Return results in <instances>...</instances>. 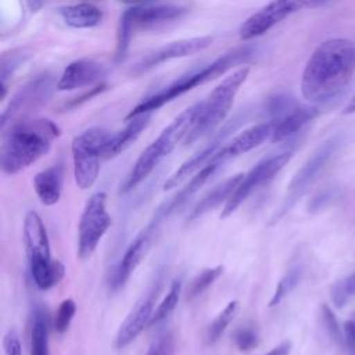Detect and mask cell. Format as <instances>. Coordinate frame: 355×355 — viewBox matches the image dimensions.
Instances as JSON below:
<instances>
[{
    "instance_id": "obj_1",
    "label": "cell",
    "mask_w": 355,
    "mask_h": 355,
    "mask_svg": "<svg viewBox=\"0 0 355 355\" xmlns=\"http://www.w3.org/2000/svg\"><path fill=\"white\" fill-rule=\"evenodd\" d=\"M355 72V43L330 39L320 43L308 58L301 76V94L313 104L340 94Z\"/></svg>"
},
{
    "instance_id": "obj_2",
    "label": "cell",
    "mask_w": 355,
    "mask_h": 355,
    "mask_svg": "<svg viewBox=\"0 0 355 355\" xmlns=\"http://www.w3.org/2000/svg\"><path fill=\"white\" fill-rule=\"evenodd\" d=\"M60 128L47 118H24L3 133L0 166L6 175H15L46 155L60 136Z\"/></svg>"
},
{
    "instance_id": "obj_3",
    "label": "cell",
    "mask_w": 355,
    "mask_h": 355,
    "mask_svg": "<svg viewBox=\"0 0 355 355\" xmlns=\"http://www.w3.org/2000/svg\"><path fill=\"white\" fill-rule=\"evenodd\" d=\"M252 54H254V49L245 44L219 55L211 64L179 76L178 79L164 86L154 94L143 98L137 105H135V108H132L126 119L140 114H151L153 111L161 108L162 105L172 101L173 98L190 92L191 89L214 80L215 78L226 73L229 69H232L236 65H241L247 62L252 57Z\"/></svg>"
},
{
    "instance_id": "obj_4",
    "label": "cell",
    "mask_w": 355,
    "mask_h": 355,
    "mask_svg": "<svg viewBox=\"0 0 355 355\" xmlns=\"http://www.w3.org/2000/svg\"><path fill=\"white\" fill-rule=\"evenodd\" d=\"M22 237L29 272L36 287L49 290L57 286L65 275V266L62 262L51 259L47 230L36 211L26 212Z\"/></svg>"
},
{
    "instance_id": "obj_5",
    "label": "cell",
    "mask_w": 355,
    "mask_h": 355,
    "mask_svg": "<svg viewBox=\"0 0 355 355\" xmlns=\"http://www.w3.org/2000/svg\"><path fill=\"white\" fill-rule=\"evenodd\" d=\"M200 111V103L180 112L161 133L159 136L146 147L133 165L129 176L121 186V193H128L140 184L158 165V162L166 157L180 140H184L193 128Z\"/></svg>"
},
{
    "instance_id": "obj_6",
    "label": "cell",
    "mask_w": 355,
    "mask_h": 355,
    "mask_svg": "<svg viewBox=\"0 0 355 355\" xmlns=\"http://www.w3.org/2000/svg\"><path fill=\"white\" fill-rule=\"evenodd\" d=\"M250 73L248 67H241L233 71L230 75L222 79V82L208 94V97L200 101V111L197 119L190 129L189 135L183 140V143L191 144L205 136L207 133L212 132L216 126H219L234 103V98L245 82Z\"/></svg>"
},
{
    "instance_id": "obj_7",
    "label": "cell",
    "mask_w": 355,
    "mask_h": 355,
    "mask_svg": "<svg viewBox=\"0 0 355 355\" xmlns=\"http://www.w3.org/2000/svg\"><path fill=\"white\" fill-rule=\"evenodd\" d=\"M187 8L179 4H141L125 10L119 18L116 29V61L125 60L130 42L137 32L155 29L169 22L180 19Z\"/></svg>"
},
{
    "instance_id": "obj_8",
    "label": "cell",
    "mask_w": 355,
    "mask_h": 355,
    "mask_svg": "<svg viewBox=\"0 0 355 355\" xmlns=\"http://www.w3.org/2000/svg\"><path fill=\"white\" fill-rule=\"evenodd\" d=\"M341 144H343V136L334 135L327 140H324L312 153V155L304 162V165L297 171V173L290 180L286 198L283 200L280 208L272 216L269 225L277 223L298 202V200L309 190V187L322 175L324 168L329 165V162L333 159L336 153L340 150Z\"/></svg>"
},
{
    "instance_id": "obj_9",
    "label": "cell",
    "mask_w": 355,
    "mask_h": 355,
    "mask_svg": "<svg viewBox=\"0 0 355 355\" xmlns=\"http://www.w3.org/2000/svg\"><path fill=\"white\" fill-rule=\"evenodd\" d=\"M111 139V133L101 128H89L73 137L71 144L73 176L76 184L90 189L100 172V159H104V150Z\"/></svg>"
},
{
    "instance_id": "obj_10",
    "label": "cell",
    "mask_w": 355,
    "mask_h": 355,
    "mask_svg": "<svg viewBox=\"0 0 355 355\" xmlns=\"http://www.w3.org/2000/svg\"><path fill=\"white\" fill-rule=\"evenodd\" d=\"M55 89L57 80H54V76L49 72L40 73L21 86L1 114V130H4L7 125L28 118L31 112L43 107Z\"/></svg>"
},
{
    "instance_id": "obj_11",
    "label": "cell",
    "mask_w": 355,
    "mask_h": 355,
    "mask_svg": "<svg viewBox=\"0 0 355 355\" xmlns=\"http://www.w3.org/2000/svg\"><path fill=\"white\" fill-rule=\"evenodd\" d=\"M329 0H270L252 15H250L240 26L241 40H252L265 35L288 15L326 4Z\"/></svg>"
},
{
    "instance_id": "obj_12",
    "label": "cell",
    "mask_w": 355,
    "mask_h": 355,
    "mask_svg": "<svg viewBox=\"0 0 355 355\" xmlns=\"http://www.w3.org/2000/svg\"><path fill=\"white\" fill-rule=\"evenodd\" d=\"M110 226L111 216L105 205V193H94L86 201L78 225V255L82 261L93 255Z\"/></svg>"
},
{
    "instance_id": "obj_13",
    "label": "cell",
    "mask_w": 355,
    "mask_h": 355,
    "mask_svg": "<svg viewBox=\"0 0 355 355\" xmlns=\"http://www.w3.org/2000/svg\"><path fill=\"white\" fill-rule=\"evenodd\" d=\"M293 157V150L280 151L277 154L269 155L263 159H261L255 166L250 169L247 175H244L243 180L226 202V205L222 209L220 218H227L233 212L237 211V208L241 205V202L257 189L268 183L270 179H273L279 171L290 161Z\"/></svg>"
},
{
    "instance_id": "obj_14",
    "label": "cell",
    "mask_w": 355,
    "mask_h": 355,
    "mask_svg": "<svg viewBox=\"0 0 355 355\" xmlns=\"http://www.w3.org/2000/svg\"><path fill=\"white\" fill-rule=\"evenodd\" d=\"M212 43L211 36H196V37H189V39H182L176 42H171L168 44H164L154 51L146 54L140 61L135 64L132 68V73L139 76L143 75L155 67L176 60V58H183L189 55H194L197 53H201L202 50L208 49Z\"/></svg>"
},
{
    "instance_id": "obj_15",
    "label": "cell",
    "mask_w": 355,
    "mask_h": 355,
    "mask_svg": "<svg viewBox=\"0 0 355 355\" xmlns=\"http://www.w3.org/2000/svg\"><path fill=\"white\" fill-rule=\"evenodd\" d=\"M158 291L159 286L155 287L154 284L129 311L115 336V347L118 349L128 347L147 326H150Z\"/></svg>"
},
{
    "instance_id": "obj_16",
    "label": "cell",
    "mask_w": 355,
    "mask_h": 355,
    "mask_svg": "<svg viewBox=\"0 0 355 355\" xmlns=\"http://www.w3.org/2000/svg\"><path fill=\"white\" fill-rule=\"evenodd\" d=\"M107 68L92 58H79L65 67L57 79V90H75L89 86H97L104 82Z\"/></svg>"
},
{
    "instance_id": "obj_17",
    "label": "cell",
    "mask_w": 355,
    "mask_h": 355,
    "mask_svg": "<svg viewBox=\"0 0 355 355\" xmlns=\"http://www.w3.org/2000/svg\"><path fill=\"white\" fill-rule=\"evenodd\" d=\"M155 232L157 230L151 225H147L132 240V243L126 248L122 259L119 261V263L114 268V270L110 275V287L112 290H119L121 287L125 286V283L130 277L132 272L139 266L143 257L146 255V252L154 239Z\"/></svg>"
},
{
    "instance_id": "obj_18",
    "label": "cell",
    "mask_w": 355,
    "mask_h": 355,
    "mask_svg": "<svg viewBox=\"0 0 355 355\" xmlns=\"http://www.w3.org/2000/svg\"><path fill=\"white\" fill-rule=\"evenodd\" d=\"M234 129L233 123H229L227 126H225L207 146H204L200 151H197L196 154H193L190 158H187L164 183V190H172L175 187H178L182 182H184L191 173L198 172L200 169H202L204 166H207L214 157L216 155V153L220 150V147L223 146L226 137L229 136V133Z\"/></svg>"
},
{
    "instance_id": "obj_19",
    "label": "cell",
    "mask_w": 355,
    "mask_h": 355,
    "mask_svg": "<svg viewBox=\"0 0 355 355\" xmlns=\"http://www.w3.org/2000/svg\"><path fill=\"white\" fill-rule=\"evenodd\" d=\"M272 133H273V122L272 121L257 123V125L243 130L241 133H239L229 143L223 144L211 162L223 164L225 161H229V159L236 158L244 153H248L252 148L265 143L268 139H270Z\"/></svg>"
},
{
    "instance_id": "obj_20",
    "label": "cell",
    "mask_w": 355,
    "mask_h": 355,
    "mask_svg": "<svg viewBox=\"0 0 355 355\" xmlns=\"http://www.w3.org/2000/svg\"><path fill=\"white\" fill-rule=\"evenodd\" d=\"M62 175L64 171L61 164L51 165L35 175L33 189L42 204L54 205L60 201L62 191Z\"/></svg>"
},
{
    "instance_id": "obj_21",
    "label": "cell",
    "mask_w": 355,
    "mask_h": 355,
    "mask_svg": "<svg viewBox=\"0 0 355 355\" xmlns=\"http://www.w3.org/2000/svg\"><path fill=\"white\" fill-rule=\"evenodd\" d=\"M319 114L316 107L298 105L277 122H273V133L270 140L280 143L297 135L305 125H308Z\"/></svg>"
},
{
    "instance_id": "obj_22",
    "label": "cell",
    "mask_w": 355,
    "mask_h": 355,
    "mask_svg": "<svg viewBox=\"0 0 355 355\" xmlns=\"http://www.w3.org/2000/svg\"><path fill=\"white\" fill-rule=\"evenodd\" d=\"M151 114H140L132 116L128 121V125L115 135H111V139L104 150V159H110L125 151L136 139L141 135V132L150 123Z\"/></svg>"
},
{
    "instance_id": "obj_23",
    "label": "cell",
    "mask_w": 355,
    "mask_h": 355,
    "mask_svg": "<svg viewBox=\"0 0 355 355\" xmlns=\"http://www.w3.org/2000/svg\"><path fill=\"white\" fill-rule=\"evenodd\" d=\"M58 14L65 25L75 29L94 28L103 21V11L90 3L62 6L58 8Z\"/></svg>"
},
{
    "instance_id": "obj_24",
    "label": "cell",
    "mask_w": 355,
    "mask_h": 355,
    "mask_svg": "<svg viewBox=\"0 0 355 355\" xmlns=\"http://www.w3.org/2000/svg\"><path fill=\"white\" fill-rule=\"evenodd\" d=\"M244 173H237L229 179H226L225 182H222L220 184H218L216 187H214L209 193H207L191 209L190 216H189V222L198 219L200 216H202L204 214H207L208 211L216 208L219 204H222L223 201H229V198L232 197V194L234 193V190L237 189V186L240 184V182L243 180Z\"/></svg>"
},
{
    "instance_id": "obj_25",
    "label": "cell",
    "mask_w": 355,
    "mask_h": 355,
    "mask_svg": "<svg viewBox=\"0 0 355 355\" xmlns=\"http://www.w3.org/2000/svg\"><path fill=\"white\" fill-rule=\"evenodd\" d=\"M31 355H49V316L43 306H35L29 333Z\"/></svg>"
},
{
    "instance_id": "obj_26",
    "label": "cell",
    "mask_w": 355,
    "mask_h": 355,
    "mask_svg": "<svg viewBox=\"0 0 355 355\" xmlns=\"http://www.w3.org/2000/svg\"><path fill=\"white\" fill-rule=\"evenodd\" d=\"M29 58V53L25 49H14L1 55L0 61V83L1 97L7 93V82L15 73V71Z\"/></svg>"
},
{
    "instance_id": "obj_27",
    "label": "cell",
    "mask_w": 355,
    "mask_h": 355,
    "mask_svg": "<svg viewBox=\"0 0 355 355\" xmlns=\"http://www.w3.org/2000/svg\"><path fill=\"white\" fill-rule=\"evenodd\" d=\"M239 308H240L239 301L233 300L218 313V316L212 320V323L207 329L205 338H207L208 344H214L220 338V336L223 334L226 327L236 318V315L239 312Z\"/></svg>"
},
{
    "instance_id": "obj_28",
    "label": "cell",
    "mask_w": 355,
    "mask_h": 355,
    "mask_svg": "<svg viewBox=\"0 0 355 355\" xmlns=\"http://www.w3.org/2000/svg\"><path fill=\"white\" fill-rule=\"evenodd\" d=\"M180 293H182V282L180 280H173L168 293L165 294L164 300L159 302V305L155 308L151 320H150V326L158 324L162 320H165L176 308L179 298H180Z\"/></svg>"
},
{
    "instance_id": "obj_29",
    "label": "cell",
    "mask_w": 355,
    "mask_h": 355,
    "mask_svg": "<svg viewBox=\"0 0 355 355\" xmlns=\"http://www.w3.org/2000/svg\"><path fill=\"white\" fill-rule=\"evenodd\" d=\"M223 273V266L218 265L214 268H208L201 270L190 283L186 293V300L193 301L198 295H201L220 275Z\"/></svg>"
},
{
    "instance_id": "obj_30",
    "label": "cell",
    "mask_w": 355,
    "mask_h": 355,
    "mask_svg": "<svg viewBox=\"0 0 355 355\" xmlns=\"http://www.w3.org/2000/svg\"><path fill=\"white\" fill-rule=\"evenodd\" d=\"M302 276V268L301 266H293L290 268L286 275L277 282L275 293L269 301V306L279 305L300 283Z\"/></svg>"
},
{
    "instance_id": "obj_31",
    "label": "cell",
    "mask_w": 355,
    "mask_h": 355,
    "mask_svg": "<svg viewBox=\"0 0 355 355\" xmlns=\"http://www.w3.org/2000/svg\"><path fill=\"white\" fill-rule=\"evenodd\" d=\"M298 105L300 104L297 103V100L287 93L273 94L266 100V112L270 116L269 121L277 122Z\"/></svg>"
},
{
    "instance_id": "obj_32",
    "label": "cell",
    "mask_w": 355,
    "mask_h": 355,
    "mask_svg": "<svg viewBox=\"0 0 355 355\" xmlns=\"http://www.w3.org/2000/svg\"><path fill=\"white\" fill-rule=\"evenodd\" d=\"M330 297L337 308H343L355 297V272L336 282L330 288Z\"/></svg>"
},
{
    "instance_id": "obj_33",
    "label": "cell",
    "mask_w": 355,
    "mask_h": 355,
    "mask_svg": "<svg viewBox=\"0 0 355 355\" xmlns=\"http://www.w3.org/2000/svg\"><path fill=\"white\" fill-rule=\"evenodd\" d=\"M320 316H322V323L323 327L330 337V340L340 348H344V331H341L338 320L334 315V312L330 309L329 305L322 304L320 306Z\"/></svg>"
},
{
    "instance_id": "obj_34",
    "label": "cell",
    "mask_w": 355,
    "mask_h": 355,
    "mask_svg": "<svg viewBox=\"0 0 355 355\" xmlns=\"http://www.w3.org/2000/svg\"><path fill=\"white\" fill-rule=\"evenodd\" d=\"M75 312H76V304L73 300L71 298H67L64 300L60 305H58V309L54 315V320H53V326H54V330L57 333H64L68 330L73 316H75Z\"/></svg>"
},
{
    "instance_id": "obj_35",
    "label": "cell",
    "mask_w": 355,
    "mask_h": 355,
    "mask_svg": "<svg viewBox=\"0 0 355 355\" xmlns=\"http://www.w3.org/2000/svg\"><path fill=\"white\" fill-rule=\"evenodd\" d=\"M233 338H234L236 347L240 351H251L259 343V333H258V329L255 326L248 324V326L239 327L234 331Z\"/></svg>"
},
{
    "instance_id": "obj_36",
    "label": "cell",
    "mask_w": 355,
    "mask_h": 355,
    "mask_svg": "<svg viewBox=\"0 0 355 355\" xmlns=\"http://www.w3.org/2000/svg\"><path fill=\"white\" fill-rule=\"evenodd\" d=\"M338 189L336 186H329L319 190L308 202V212L309 214H319L320 211L326 209L337 197Z\"/></svg>"
},
{
    "instance_id": "obj_37",
    "label": "cell",
    "mask_w": 355,
    "mask_h": 355,
    "mask_svg": "<svg viewBox=\"0 0 355 355\" xmlns=\"http://www.w3.org/2000/svg\"><path fill=\"white\" fill-rule=\"evenodd\" d=\"M175 337L172 333H165L157 337L148 347L146 355H173Z\"/></svg>"
},
{
    "instance_id": "obj_38",
    "label": "cell",
    "mask_w": 355,
    "mask_h": 355,
    "mask_svg": "<svg viewBox=\"0 0 355 355\" xmlns=\"http://www.w3.org/2000/svg\"><path fill=\"white\" fill-rule=\"evenodd\" d=\"M3 355H21L19 336L14 329H10L3 338Z\"/></svg>"
},
{
    "instance_id": "obj_39",
    "label": "cell",
    "mask_w": 355,
    "mask_h": 355,
    "mask_svg": "<svg viewBox=\"0 0 355 355\" xmlns=\"http://www.w3.org/2000/svg\"><path fill=\"white\" fill-rule=\"evenodd\" d=\"M344 347L347 348V355H355V322L347 320L344 323Z\"/></svg>"
},
{
    "instance_id": "obj_40",
    "label": "cell",
    "mask_w": 355,
    "mask_h": 355,
    "mask_svg": "<svg viewBox=\"0 0 355 355\" xmlns=\"http://www.w3.org/2000/svg\"><path fill=\"white\" fill-rule=\"evenodd\" d=\"M290 349H291V343L283 341L279 345H276L275 348H272L268 354H263V355H288Z\"/></svg>"
},
{
    "instance_id": "obj_41",
    "label": "cell",
    "mask_w": 355,
    "mask_h": 355,
    "mask_svg": "<svg viewBox=\"0 0 355 355\" xmlns=\"http://www.w3.org/2000/svg\"><path fill=\"white\" fill-rule=\"evenodd\" d=\"M343 114H344V115H352V114H355V96H354V97L349 100V103L344 107Z\"/></svg>"
},
{
    "instance_id": "obj_42",
    "label": "cell",
    "mask_w": 355,
    "mask_h": 355,
    "mask_svg": "<svg viewBox=\"0 0 355 355\" xmlns=\"http://www.w3.org/2000/svg\"><path fill=\"white\" fill-rule=\"evenodd\" d=\"M119 1L129 4V6H141V4H150L154 0H119Z\"/></svg>"
}]
</instances>
